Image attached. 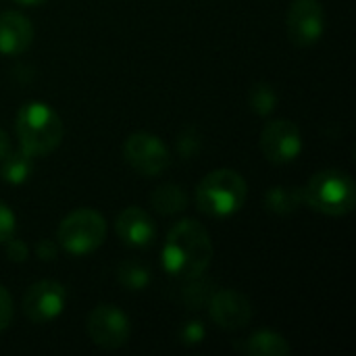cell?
<instances>
[{"instance_id": "cell-18", "label": "cell", "mask_w": 356, "mask_h": 356, "mask_svg": "<svg viewBox=\"0 0 356 356\" xmlns=\"http://www.w3.org/2000/svg\"><path fill=\"white\" fill-rule=\"evenodd\" d=\"M150 282V271L146 265L138 261H127L119 267V284L125 286L131 292L144 290Z\"/></svg>"}, {"instance_id": "cell-22", "label": "cell", "mask_w": 356, "mask_h": 356, "mask_svg": "<svg viewBox=\"0 0 356 356\" xmlns=\"http://www.w3.org/2000/svg\"><path fill=\"white\" fill-rule=\"evenodd\" d=\"M6 257L13 263H23L27 259V246L23 240H15L13 236L6 240Z\"/></svg>"}, {"instance_id": "cell-4", "label": "cell", "mask_w": 356, "mask_h": 356, "mask_svg": "<svg viewBox=\"0 0 356 356\" xmlns=\"http://www.w3.org/2000/svg\"><path fill=\"white\" fill-rule=\"evenodd\" d=\"M248 196L246 179L234 169H215L196 188V204L209 217H229L238 213Z\"/></svg>"}, {"instance_id": "cell-15", "label": "cell", "mask_w": 356, "mask_h": 356, "mask_svg": "<svg viewBox=\"0 0 356 356\" xmlns=\"http://www.w3.org/2000/svg\"><path fill=\"white\" fill-rule=\"evenodd\" d=\"M302 204V188L296 186H275L265 196V207L275 215H292Z\"/></svg>"}, {"instance_id": "cell-11", "label": "cell", "mask_w": 356, "mask_h": 356, "mask_svg": "<svg viewBox=\"0 0 356 356\" xmlns=\"http://www.w3.org/2000/svg\"><path fill=\"white\" fill-rule=\"evenodd\" d=\"M209 315L221 330H240L250 323L252 305L236 290H219L209 298Z\"/></svg>"}, {"instance_id": "cell-16", "label": "cell", "mask_w": 356, "mask_h": 356, "mask_svg": "<svg viewBox=\"0 0 356 356\" xmlns=\"http://www.w3.org/2000/svg\"><path fill=\"white\" fill-rule=\"evenodd\" d=\"M31 159H33V156H29L25 150H17V152L10 150V152L0 161V163H2V167H0V177H2L4 181L13 184V186H19V184H23V181H27L29 175H31V171H33Z\"/></svg>"}, {"instance_id": "cell-21", "label": "cell", "mask_w": 356, "mask_h": 356, "mask_svg": "<svg viewBox=\"0 0 356 356\" xmlns=\"http://www.w3.org/2000/svg\"><path fill=\"white\" fill-rule=\"evenodd\" d=\"M179 338H181L184 344H200L202 338H204V327H202V323H198V321L186 323L184 330H181V334H179Z\"/></svg>"}, {"instance_id": "cell-13", "label": "cell", "mask_w": 356, "mask_h": 356, "mask_svg": "<svg viewBox=\"0 0 356 356\" xmlns=\"http://www.w3.org/2000/svg\"><path fill=\"white\" fill-rule=\"evenodd\" d=\"M33 40V25L31 21L17 13L6 10L0 15V52L6 56L21 54L29 48Z\"/></svg>"}, {"instance_id": "cell-1", "label": "cell", "mask_w": 356, "mask_h": 356, "mask_svg": "<svg viewBox=\"0 0 356 356\" xmlns=\"http://www.w3.org/2000/svg\"><path fill=\"white\" fill-rule=\"evenodd\" d=\"M213 242L207 227L196 219L179 221L167 236L163 265L171 275L198 280L211 265Z\"/></svg>"}, {"instance_id": "cell-24", "label": "cell", "mask_w": 356, "mask_h": 356, "mask_svg": "<svg viewBox=\"0 0 356 356\" xmlns=\"http://www.w3.org/2000/svg\"><path fill=\"white\" fill-rule=\"evenodd\" d=\"M35 254L40 261H52L56 259V244L52 240H40L35 244Z\"/></svg>"}, {"instance_id": "cell-3", "label": "cell", "mask_w": 356, "mask_h": 356, "mask_svg": "<svg viewBox=\"0 0 356 356\" xmlns=\"http://www.w3.org/2000/svg\"><path fill=\"white\" fill-rule=\"evenodd\" d=\"M302 202L327 217H344L356 204V186L344 171H319L302 188Z\"/></svg>"}, {"instance_id": "cell-2", "label": "cell", "mask_w": 356, "mask_h": 356, "mask_svg": "<svg viewBox=\"0 0 356 356\" xmlns=\"http://www.w3.org/2000/svg\"><path fill=\"white\" fill-rule=\"evenodd\" d=\"M17 138L29 156L50 154L63 140V121L44 102H27L17 113Z\"/></svg>"}, {"instance_id": "cell-12", "label": "cell", "mask_w": 356, "mask_h": 356, "mask_svg": "<svg viewBox=\"0 0 356 356\" xmlns=\"http://www.w3.org/2000/svg\"><path fill=\"white\" fill-rule=\"evenodd\" d=\"M117 234L119 238L136 248H144L150 246L154 236H156V225L152 221V217L138 209V207H127L119 217H117Z\"/></svg>"}, {"instance_id": "cell-7", "label": "cell", "mask_w": 356, "mask_h": 356, "mask_svg": "<svg viewBox=\"0 0 356 356\" xmlns=\"http://www.w3.org/2000/svg\"><path fill=\"white\" fill-rule=\"evenodd\" d=\"M90 340L104 348V350H115L127 344L129 340V319L123 311H119L115 305H98L90 315L86 323Z\"/></svg>"}, {"instance_id": "cell-8", "label": "cell", "mask_w": 356, "mask_h": 356, "mask_svg": "<svg viewBox=\"0 0 356 356\" xmlns=\"http://www.w3.org/2000/svg\"><path fill=\"white\" fill-rule=\"evenodd\" d=\"M65 307H67V290L63 284L52 280L35 282L33 286L27 288L23 296V313L35 325L50 323L65 311Z\"/></svg>"}, {"instance_id": "cell-14", "label": "cell", "mask_w": 356, "mask_h": 356, "mask_svg": "<svg viewBox=\"0 0 356 356\" xmlns=\"http://www.w3.org/2000/svg\"><path fill=\"white\" fill-rule=\"evenodd\" d=\"M244 350L250 356H286L292 353L286 338L271 330H261L246 340Z\"/></svg>"}, {"instance_id": "cell-19", "label": "cell", "mask_w": 356, "mask_h": 356, "mask_svg": "<svg viewBox=\"0 0 356 356\" xmlns=\"http://www.w3.org/2000/svg\"><path fill=\"white\" fill-rule=\"evenodd\" d=\"M248 102H250V108H252L257 115L267 117L269 113H273V108H275V104H277L275 88H273L271 83H265V81L252 86Z\"/></svg>"}, {"instance_id": "cell-6", "label": "cell", "mask_w": 356, "mask_h": 356, "mask_svg": "<svg viewBox=\"0 0 356 356\" xmlns=\"http://www.w3.org/2000/svg\"><path fill=\"white\" fill-rule=\"evenodd\" d=\"M123 159L142 175H161L171 165V152L165 142L148 131H136L125 140Z\"/></svg>"}, {"instance_id": "cell-9", "label": "cell", "mask_w": 356, "mask_h": 356, "mask_svg": "<svg viewBox=\"0 0 356 356\" xmlns=\"http://www.w3.org/2000/svg\"><path fill=\"white\" fill-rule=\"evenodd\" d=\"M288 38L296 46H313L325 31V10L319 0H294L286 17Z\"/></svg>"}, {"instance_id": "cell-20", "label": "cell", "mask_w": 356, "mask_h": 356, "mask_svg": "<svg viewBox=\"0 0 356 356\" xmlns=\"http://www.w3.org/2000/svg\"><path fill=\"white\" fill-rule=\"evenodd\" d=\"M15 225H17V221H15L13 211L4 202H0V244L6 242L15 234Z\"/></svg>"}, {"instance_id": "cell-5", "label": "cell", "mask_w": 356, "mask_h": 356, "mask_svg": "<svg viewBox=\"0 0 356 356\" xmlns=\"http://www.w3.org/2000/svg\"><path fill=\"white\" fill-rule=\"evenodd\" d=\"M58 244L75 257L94 252L106 238V221L92 209H77L69 213L56 232Z\"/></svg>"}, {"instance_id": "cell-26", "label": "cell", "mask_w": 356, "mask_h": 356, "mask_svg": "<svg viewBox=\"0 0 356 356\" xmlns=\"http://www.w3.org/2000/svg\"><path fill=\"white\" fill-rule=\"evenodd\" d=\"M13 2L23 4V6H38V4H42V2H46V0H13Z\"/></svg>"}, {"instance_id": "cell-25", "label": "cell", "mask_w": 356, "mask_h": 356, "mask_svg": "<svg viewBox=\"0 0 356 356\" xmlns=\"http://www.w3.org/2000/svg\"><path fill=\"white\" fill-rule=\"evenodd\" d=\"M10 152V142H8V136H6V131L0 127V161L6 156Z\"/></svg>"}, {"instance_id": "cell-17", "label": "cell", "mask_w": 356, "mask_h": 356, "mask_svg": "<svg viewBox=\"0 0 356 356\" xmlns=\"http://www.w3.org/2000/svg\"><path fill=\"white\" fill-rule=\"evenodd\" d=\"M150 202L161 215H175V213H181L186 209L188 196L179 186L163 184L154 190V194L150 196Z\"/></svg>"}, {"instance_id": "cell-10", "label": "cell", "mask_w": 356, "mask_h": 356, "mask_svg": "<svg viewBox=\"0 0 356 356\" xmlns=\"http://www.w3.org/2000/svg\"><path fill=\"white\" fill-rule=\"evenodd\" d=\"M261 148L267 161L275 165L292 163L302 152V136L296 123L288 119L269 121L261 134Z\"/></svg>"}, {"instance_id": "cell-23", "label": "cell", "mask_w": 356, "mask_h": 356, "mask_svg": "<svg viewBox=\"0 0 356 356\" xmlns=\"http://www.w3.org/2000/svg\"><path fill=\"white\" fill-rule=\"evenodd\" d=\"M13 319V298L10 294L0 286V332L8 327Z\"/></svg>"}]
</instances>
